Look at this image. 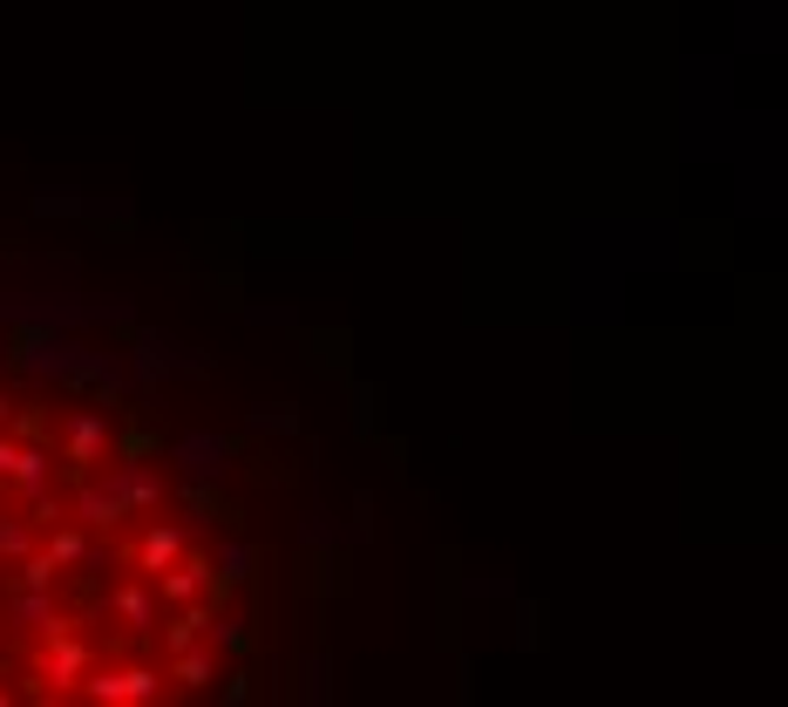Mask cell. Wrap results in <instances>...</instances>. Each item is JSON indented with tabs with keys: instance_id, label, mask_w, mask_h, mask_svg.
Returning <instances> with one entry per match:
<instances>
[{
	"instance_id": "4",
	"label": "cell",
	"mask_w": 788,
	"mask_h": 707,
	"mask_svg": "<svg viewBox=\"0 0 788 707\" xmlns=\"http://www.w3.org/2000/svg\"><path fill=\"white\" fill-rule=\"evenodd\" d=\"M116 612H123V619H150V592H136V585H123V592H116Z\"/></svg>"
},
{
	"instance_id": "3",
	"label": "cell",
	"mask_w": 788,
	"mask_h": 707,
	"mask_svg": "<svg viewBox=\"0 0 788 707\" xmlns=\"http://www.w3.org/2000/svg\"><path fill=\"white\" fill-rule=\"evenodd\" d=\"M48 674H55V681H83V674H89V646L55 640V646H48Z\"/></svg>"
},
{
	"instance_id": "6",
	"label": "cell",
	"mask_w": 788,
	"mask_h": 707,
	"mask_svg": "<svg viewBox=\"0 0 788 707\" xmlns=\"http://www.w3.org/2000/svg\"><path fill=\"white\" fill-rule=\"evenodd\" d=\"M48 558H55V565H75V558H83V531H55Z\"/></svg>"
},
{
	"instance_id": "5",
	"label": "cell",
	"mask_w": 788,
	"mask_h": 707,
	"mask_svg": "<svg viewBox=\"0 0 788 707\" xmlns=\"http://www.w3.org/2000/svg\"><path fill=\"white\" fill-rule=\"evenodd\" d=\"M102 449V422H75V463H89Z\"/></svg>"
},
{
	"instance_id": "9",
	"label": "cell",
	"mask_w": 788,
	"mask_h": 707,
	"mask_svg": "<svg viewBox=\"0 0 788 707\" xmlns=\"http://www.w3.org/2000/svg\"><path fill=\"white\" fill-rule=\"evenodd\" d=\"M0 422H8V395H0Z\"/></svg>"
},
{
	"instance_id": "8",
	"label": "cell",
	"mask_w": 788,
	"mask_h": 707,
	"mask_svg": "<svg viewBox=\"0 0 788 707\" xmlns=\"http://www.w3.org/2000/svg\"><path fill=\"white\" fill-rule=\"evenodd\" d=\"M28 552V531L21 524H0V558H21Z\"/></svg>"
},
{
	"instance_id": "2",
	"label": "cell",
	"mask_w": 788,
	"mask_h": 707,
	"mask_svg": "<svg viewBox=\"0 0 788 707\" xmlns=\"http://www.w3.org/2000/svg\"><path fill=\"white\" fill-rule=\"evenodd\" d=\"M177 552H184V537H177L171 524H156V531H150V537L136 544V565H143V572H164V565L177 558Z\"/></svg>"
},
{
	"instance_id": "7",
	"label": "cell",
	"mask_w": 788,
	"mask_h": 707,
	"mask_svg": "<svg viewBox=\"0 0 788 707\" xmlns=\"http://www.w3.org/2000/svg\"><path fill=\"white\" fill-rule=\"evenodd\" d=\"M177 681H184V687H205V681H211V660H205V653L177 660Z\"/></svg>"
},
{
	"instance_id": "1",
	"label": "cell",
	"mask_w": 788,
	"mask_h": 707,
	"mask_svg": "<svg viewBox=\"0 0 788 707\" xmlns=\"http://www.w3.org/2000/svg\"><path fill=\"white\" fill-rule=\"evenodd\" d=\"M83 694L89 700H150L156 674L150 666H102V674H83Z\"/></svg>"
},
{
	"instance_id": "10",
	"label": "cell",
	"mask_w": 788,
	"mask_h": 707,
	"mask_svg": "<svg viewBox=\"0 0 788 707\" xmlns=\"http://www.w3.org/2000/svg\"><path fill=\"white\" fill-rule=\"evenodd\" d=\"M0 707H8V687H0Z\"/></svg>"
}]
</instances>
